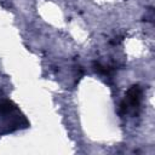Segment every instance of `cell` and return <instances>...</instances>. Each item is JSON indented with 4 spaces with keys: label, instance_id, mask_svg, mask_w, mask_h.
<instances>
[{
    "label": "cell",
    "instance_id": "cell-1",
    "mask_svg": "<svg viewBox=\"0 0 155 155\" xmlns=\"http://www.w3.org/2000/svg\"><path fill=\"white\" fill-rule=\"evenodd\" d=\"M140 98H142V88L138 85H133L128 88L124 102L120 105V114L125 115L127 114L130 110H132L133 113H137L136 110L139 108L140 104Z\"/></svg>",
    "mask_w": 155,
    "mask_h": 155
},
{
    "label": "cell",
    "instance_id": "cell-2",
    "mask_svg": "<svg viewBox=\"0 0 155 155\" xmlns=\"http://www.w3.org/2000/svg\"><path fill=\"white\" fill-rule=\"evenodd\" d=\"M15 109H16V107L13 105L12 102H10L7 99L0 101V114H8V113L13 111Z\"/></svg>",
    "mask_w": 155,
    "mask_h": 155
}]
</instances>
